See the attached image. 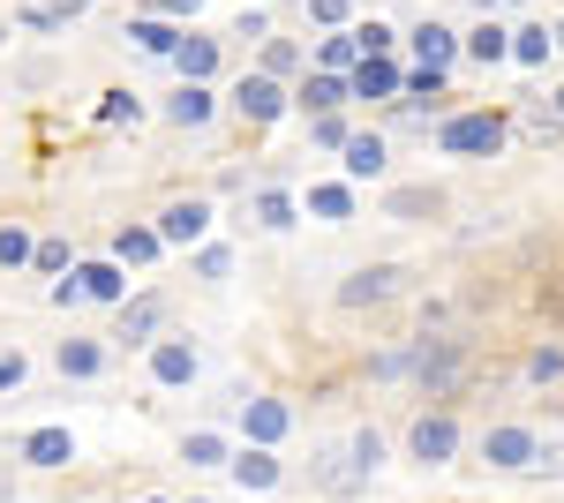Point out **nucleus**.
Listing matches in <instances>:
<instances>
[{"mask_svg": "<svg viewBox=\"0 0 564 503\" xmlns=\"http://www.w3.org/2000/svg\"><path fill=\"white\" fill-rule=\"evenodd\" d=\"M196 338H181V331H166L159 346H151V391H188L196 383Z\"/></svg>", "mask_w": 564, "mask_h": 503, "instance_id": "obj_11", "label": "nucleus"}, {"mask_svg": "<svg viewBox=\"0 0 564 503\" xmlns=\"http://www.w3.org/2000/svg\"><path fill=\"white\" fill-rule=\"evenodd\" d=\"M98 121H106V128H121V121H143V98H135V90H106V106H98Z\"/></svg>", "mask_w": 564, "mask_h": 503, "instance_id": "obj_38", "label": "nucleus"}, {"mask_svg": "<svg viewBox=\"0 0 564 503\" xmlns=\"http://www.w3.org/2000/svg\"><path fill=\"white\" fill-rule=\"evenodd\" d=\"M151 226H159V241H166V249H196V241L212 233V196H174Z\"/></svg>", "mask_w": 564, "mask_h": 503, "instance_id": "obj_10", "label": "nucleus"}, {"mask_svg": "<svg viewBox=\"0 0 564 503\" xmlns=\"http://www.w3.org/2000/svg\"><path fill=\"white\" fill-rule=\"evenodd\" d=\"M23 376H31V361L8 346V353H0V391H23Z\"/></svg>", "mask_w": 564, "mask_h": 503, "instance_id": "obj_42", "label": "nucleus"}, {"mask_svg": "<svg viewBox=\"0 0 564 503\" xmlns=\"http://www.w3.org/2000/svg\"><path fill=\"white\" fill-rule=\"evenodd\" d=\"M257 226L286 233V226H294V196H286V188H257Z\"/></svg>", "mask_w": 564, "mask_h": 503, "instance_id": "obj_32", "label": "nucleus"}, {"mask_svg": "<svg viewBox=\"0 0 564 503\" xmlns=\"http://www.w3.org/2000/svg\"><path fill=\"white\" fill-rule=\"evenodd\" d=\"M0 503H8V481H0Z\"/></svg>", "mask_w": 564, "mask_h": 503, "instance_id": "obj_49", "label": "nucleus"}, {"mask_svg": "<svg viewBox=\"0 0 564 503\" xmlns=\"http://www.w3.org/2000/svg\"><path fill=\"white\" fill-rule=\"evenodd\" d=\"M406 45H414V68H444V76H452V61L467 53V39H459L452 23H436V15H422V23L406 31Z\"/></svg>", "mask_w": 564, "mask_h": 503, "instance_id": "obj_13", "label": "nucleus"}, {"mask_svg": "<svg viewBox=\"0 0 564 503\" xmlns=\"http://www.w3.org/2000/svg\"><path fill=\"white\" fill-rule=\"evenodd\" d=\"M129 39H135V53H159V61H174L181 45H188V31H174L166 15H129Z\"/></svg>", "mask_w": 564, "mask_h": 503, "instance_id": "obj_20", "label": "nucleus"}, {"mask_svg": "<svg viewBox=\"0 0 564 503\" xmlns=\"http://www.w3.org/2000/svg\"><path fill=\"white\" fill-rule=\"evenodd\" d=\"M512 143V121L497 113V106H481V113H444L436 121V151L444 158H497Z\"/></svg>", "mask_w": 564, "mask_h": 503, "instance_id": "obj_2", "label": "nucleus"}, {"mask_svg": "<svg viewBox=\"0 0 564 503\" xmlns=\"http://www.w3.org/2000/svg\"><path fill=\"white\" fill-rule=\"evenodd\" d=\"M218 113V98H212V84H181L174 98H166V121L174 128H204Z\"/></svg>", "mask_w": 564, "mask_h": 503, "instance_id": "obj_24", "label": "nucleus"}, {"mask_svg": "<svg viewBox=\"0 0 564 503\" xmlns=\"http://www.w3.org/2000/svg\"><path fill=\"white\" fill-rule=\"evenodd\" d=\"M226 473H234V489H241V496H271V489L286 481V459H279V451H263V444H241Z\"/></svg>", "mask_w": 564, "mask_h": 503, "instance_id": "obj_12", "label": "nucleus"}, {"mask_svg": "<svg viewBox=\"0 0 564 503\" xmlns=\"http://www.w3.org/2000/svg\"><path fill=\"white\" fill-rule=\"evenodd\" d=\"M459 444H467V428H459L452 406H422V414L406 420V459L414 466H452Z\"/></svg>", "mask_w": 564, "mask_h": 503, "instance_id": "obj_3", "label": "nucleus"}, {"mask_svg": "<svg viewBox=\"0 0 564 503\" xmlns=\"http://www.w3.org/2000/svg\"><path fill=\"white\" fill-rule=\"evenodd\" d=\"M204 0H143V15H166V23H181V15H196Z\"/></svg>", "mask_w": 564, "mask_h": 503, "instance_id": "obj_44", "label": "nucleus"}, {"mask_svg": "<svg viewBox=\"0 0 564 503\" xmlns=\"http://www.w3.org/2000/svg\"><path fill=\"white\" fill-rule=\"evenodd\" d=\"M31 271H39V278H53V286H61V271H76V249H68V241H53V233H45V241H39V255H31Z\"/></svg>", "mask_w": 564, "mask_h": 503, "instance_id": "obj_33", "label": "nucleus"}, {"mask_svg": "<svg viewBox=\"0 0 564 503\" xmlns=\"http://www.w3.org/2000/svg\"><path fill=\"white\" fill-rule=\"evenodd\" d=\"M76 286H84V300H106V308H129V263H113V255H90V263H76Z\"/></svg>", "mask_w": 564, "mask_h": 503, "instance_id": "obj_14", "label": "nucleus"}, {"mask_svg": "<svg viewBox=\"0 0 564 503\" xmlns=\"http://www.w3.org/2000/svg\"><path fill=\"white\" fill-rule=\"evenodd\" d=\"M406 278H414V271H406V263H361V271H354V278H339V308H384V300H399L406 294Z\"/></svg>", "mask_w": 564, "mask_h": 503, "instance_id": "obj_6", "label": "nucleus"}, {"mask_svg": "<svg viewBox=\"0 0 564 503\" xmlns=\"http://www.w3.org/2000/svg\"><path fill=\"white\" fill-rule=\"evenodd\" d=\"M534 308H542V316H550V324L564 331V271H557V278H542V286H534Z\"/></svg>", "mask_w": 564, "mask_h": 503, "instance_id": "obj_40", "label": "nucleus"}, {"mask_svg": "<svg viewBox=\"0 0 564 503\" xmlns=\"http://www.w3.org/2000/svg\"><path fill=\"white\" fill-rule=\"evenodd\" d=\"M234 113L249 128H271V121H286V106H294V90L279 84V76H263V68H249L241 84H234V98H226Z\"/></svg>", "mask_w": 564, "mask_h": 503, "instance_id": "obj_5", "label": "nucleus"}, {"mask_svg": "<svg viewBox=\"0 0 564 503\" xmlns=\"http://www.w3.org/2000/svg\"><path fill=\"white\" fill-rule=\"evenodd\" d=\"M135 503H166V496H135Z\"/></svg>", "mask_w": 564, "mask_h": 503, "instance_id": "obj_48", "label": "nucleus"}, {"mask_svg": "<svg viewBox=\"0 0 564 503\" xmlns=\"http://www.w3.org/2000/svg\"><path fill=\"white\" fill-rule=\"evenodd\" d=\"M0 39H8V23H0Z\"/></svg>", "mask_w": 564, "mask_h": 503, "instance_id": "obj_52", "label": "nucleus"}, {"mask_svg": "<svg viewBox=\"0 0 564 503\" xmlns=\"http://www.w3.org/2000/svg\"><path fill=\"white\" fill-rule=\"evenodd\" d=\"M475 459L489 466V473H527V466L542 459V436L527 428V420H489L475 444Z\"/></svg>", "mask_w": 564, "mask_h": 503, "instance_id": "obj_4", "label": "nucleus"}, {"mask_svg": "<svg viewBox=\"0 0 564 503\" xmlns=\"http://www.w3.org/2000/svg\"><path fill=\"white\" fill-rule=\"evenodd\" d=\"M84 8H90V0H23V8H15V23H23V31H68Z\"/></svg>", "mask_w": 564, "mask_h": 503, "instance_id": "obj_22", "label": "nucleus"}, {"mask_svg": "<svg viewBox=\"0 0 564 503\" xmlns=\"http://www.w3.org/2000/svg\"><path fill=\"white\" fill-rule=\"evenodd\" d=\"M286 436H294V406L286 398H263V391H241V444L279 451Z\"/></svg>", "mask_w": 564, "mask_h": 503, "instance_id": "obj_7", "label": "nucleus"}, {"mask_svg": "<svg viewBox=\"0 0 564 503\" xmlns=\"http://www.w3.org/2000/svg\"><path fill=\"white\" fill-rule=\"evenodd\" d=\"M475 8H497V0H475Z\"/></svg>", "mask_w": 564, "mask_h": 503, "instance_id": "obj_50", "label": "nucleus"}, {"mask_svg": "<svg viewBox=\"0 0 564 503\" xmlns=\"http://www.w3.org/2000/svg\"><path fill=\"white\" fill-rule=\"evenodd\" d=\"M550 39H557V53H564V23H550Z\"/></svg>", "mask_w": 564, "mask_h": 503, "instance_id": "obj_47", "label": "nucleus"}, {"mask_svg": "<svg viewBox=\"0 0 564 503\" xmlns=\"http://www.w3.org/2000/svg\"><path fill=\"white\" fill-rule=\"evenodd\" d=\"M316 68H324V76H354V68H361V39H354V31H332V39L316 45Z\"/></svg>", "mask_w": 564, "mask_h": 503, "instance_id": "obj_26", "label": "nucleus"}, {"mask_svg": "<svg viewBox=\"0 0 564 503\" xmlns=\"http://www.w3.org/2000/svg\"><path fill=\"white\" fill-rule=\"evenodd\" d=\"M467 61H475V68H497V61H512V31H505L497 15H481L475 31H467Z\"/></svg>", "mask_w": 564, "mask_h": 503, "instance_id": "obj_21", "label": "nucleus"}, {"mask_svg": "<svg viewBox=\"0 0 564 503\" xmlns=\"http://www.w3.org/2000/svg\"><path fill=\"white\" fill-rule=\"evenodd\" d=\"M234 451H241V444H234L226 428H188V436H181V466H204V473H212V466H234Z\"/></svg>", "mask_w": 564, "mask_h": 503, "instance_id": "obj_19", "label": "nucleus"}, {"mask_svg": "<svg viewBox=\"0 0 564 503\" xmlns=\"http://www.w3.org/2000/svg\"><path fill=\"white\" fill-rule=\"evenodd\" d=\"M188 503H212V496H188Z\"/></svg>", "mask_w": 564, "mask_h": 503, "instance_id": "obj_51", "label": "nucleus"}, {"mask_svg": "<svg viewBox=\"0 0 564 503\" xmlns=\"http://www.w3.org/2000/svg\"><path fill=\"white\" fill-rule=\"evenodd\" d=\"M422 346V369H414V391L422 406H459L475 391L481 361H475V338H414Z\"/></svg>", "mask_w": 564, "mask_h": 503, "instance_id": "obj_1", "label": "nucleus"}, {"mask_svg": "<svg viewBox=\"0 0 564 503\" xmlns=\"http://www.w3.org/2000/svg\"><path fill=\"white\" fill-rule=\"evenodd\" d=\"M31 255H39V241L23 226H0V271H31Z\"/></svg>", "mask_w": 564, "mask_h": 503, "instance_id": "obj_34", "label": "nucleus"}, {"mask_svg": "<svg viewBox=\"0 0 564 503\" xmlns=\"http://www.w3.org/2000/svg\"><path fill=\"white\" fill-rule=\"evenodd\" d=\"M257 68H263V76H279V84H286V76H308V61H302V45H294V39H263Z\"/></svg>", "mask_w": 564, "mask_h": 503, "instance_id": "obj_30", "label": "nucleus"}, {"mask_svg": "<svg viewBox=\"0 0 564 503\" xmlns=\"http://www.w3.org/2000/svg\"><path fill=\"white\" fill-rule=\"evenodd\" d=\"M527 383H564V346H534L527 353Z\"/></svg>", "mask_w": 564, "mask_h": 503, "instance_id": "obj_37", "label": "nucleus"}, {"mask_svg": "<svg viewBox=\"0 0 564 503\" xmlns=\"http://www.w3.org/2000/svg\"><path fill=\"white\" fill-rule=\"evenodd\" d=\"M384 166H391V151H384V135H369V128L339 151V173H347L354 188H361V181H384Z\"/></svg>", "mask_w": 564, "mask_h": 503, "instance_id": "obj_18", "label": "nucleus"}, {"mask_svg": "<svg viewBox=\"0 0 564 503\" xmlns=\"http://www.w3.org/2000/svg\"><path fill=\"white\" fill-rule=\"evenodd\" d=\"M234 271V255L226 249H196V278H226Z\"/></svg>", "mask_w": 564, "mask_h": 503, "instance_id": "obj_43", "label": "nucleus"}, {"mask_svg": "<svg viewBox=\"0 0 564 503\" xmlns=\"http://www.w3.org/2000/svg\"><path fill=\"white\" fill-rule=\"evenodd\" d=\"M174 68H181V84H212L218 76V39H188L174 53Z\"/></svg>", "mask_w": 564, "mask_h": 503, "instance_id": "obj_27", "label": "nucleus"}, {"mask_svg": "<svg viewBox=\"0 0 564 503\" xmlns=\"http://www.w3.org/2000/svg\"><path fill=\"white\" fill-rule=\"evenodd\" d=\"M347 466H354V481L369 489L377 466H384V428H354V436H347Z\"/></svg>", "mask_w": 564, "mask_h": 503, "instance_id": "obj_25", "label": "nucleus"}, {"mask_svg": "<svg viewBox=\"0 0 564 503\" xmlns=\"http://www.w3.org/2000/svg\"><path fill=\"white\" fill-rule=\"evenodd\" d=\"M308 210H316L324 226H339V218H354V181H324V188H308Z\"/></svg>", "mask_w": 564, "mask_h": 503, "instance_id": "obj_28", "label": "nucleus"}, {"mask_svg": "<svg viewBox=\"0 0 564 503\" xmlns=\"http://www.w3.org/2000/svg\"><path fill=\"white\" fill-rule=\"evenodd\" d=\"M106 361H113V346H106V338H61V346H53V369H61L68 383L106 376Z\"/></svg>", "mask_w": 564, "mask_h": 503, "instance_id": "obj_16", "label": "nucleus"}, {"mask_svg": "<svg viewBox=\"0 0 564 503\" xmlns=\"http://www.w3.org/2000/svg\"><path fill=\"white\" fill-rule=\"evenodd\" d=\"M384 210H391V218H422V210H430V218H436V210H444V196H436V188H391Z\"/></svg>", "mask_w": 564, "mask_h": 503, "instance_id": "obj_31", "label": "nucleus"}, {"mask_svg": "<svg viewBox=\"0 0 564 503\" xmlns=\"http://www.w3.org/2000/svg\"><path fill=\"white\" fill-rule=\"evenodd\" d=\"M15 459L31 466V473H68V466H76V436H68L61 420H39V428H23Z\"/></svg>", "mask_w": 564, "mask_h": 503, "instance_id": "obj_9", "label": "nucleus"}, {"mask_svg": "<svg viewBox=\"0 0 564 503\" xmlns=\"http://www.w3.org/2000/svg\"><path fill=\"white\" fill-rule=\"evenodd\" d=\"M527 473H550V481H564V444H542V459L527 466Z\"/></svg>", "mask_w": 564, "mask_h": 503, "instance_id": "obj_45", "label": "nucleus"}, {"mask_svg": "<svg viewBox=\"0 0 564 503\" xmlns=\"http://www.w3.org/2000/svg\"><path fill=\"white\" fill-rule=\"evenodd\" d=\"M520 135H527V143H557V135H564V121H557V113H527V121H520Z\"/></svg>", "mask_w": 564, "mask_h": 503, "instance_id": "obj_41", "label": "nucleus"}, {"mask_svg": "<svg viewBox=\"0 0 564 503\" xmlns=\"http://www.w3.org/2000/svg\"><path fill=\"white\" fill-rule=\"evenodd\" d=\"M550 53H557V39H550V23H520V31H512V61H520V68H542Z\"/></svg>", "mask_w": 564, "mask_h": 503, "instance_id": "obj_29", "label": "nucleus"}, {"mask_svg": "<svg viewBox=\"0 0 564 503\" xmlns=\"http://www.w3.org/2000/svg\"><path fill=\"white\" fill-rule=\"evenodd\" d=\"M550 98H557V106H550V113H557V121H564V84H557V90H550Z\"/></svg>", "mask_w": 564, "mask_h": 503, "instance_id": "obj_46", "label": "nucleus"}, {"mask_svg": "<svg viewBox=\"0 0 564 503\" xmlns=\"http://www.w3.org/2000/svg\"><path fill=\"white\" fill-rule=\"evenodd\" d=\"M308 143H324V151H347V143H354V128L339 121V113H324V121H308Z\"/></svg>", "mask_w": 564, "mask_h": 503, "instance_id": "obj_39", "label": "nucleus"}, {"mask_svg": "<svg viewBox=\"0 0 564 503\" xmlns=\"http://www.w3.org/2000/svg\"><path fill=\"white\" fill-rule=\"evenodd\" d=\"M294 106H302L308 121H324V113L354 106V84H347V76H324V68H308L302 84H294Z\"/></svg>", "mask_w": 564, "mask_h": 503, "instance_id": "obj_15", "label": "nucleus"}, {"mask_svg": "<svg viewBox=\"0 0 564 503\" xmlns=\"http://www.w3.org/2000/svg\"><path fill=\"white\" fill-rule=\"evenodd\" d=\"M166 255V241H159V226H121L113 233V263H129V271H143V263H159Z\"/></svg>", "mask_w": 564, "mask_h": 503, "instance_id": "obj_23", "label": "nucleus"}, {"mask_svg": "<svg viewBox=\"0 0 564 503\" xmlns=\"http://www.w3.org/2000/svg\"><path fill=\"white\" fill-rule=\"evenodd\" d=\"M354 39H361V61H391V45H399V31L369 15V23H354Z\"/></svg>", "mask_w": 564, "mask_h": 503, "instance_id": "obj_35", "label": "nucleus"}, {"mask_svg": "<svg viewBox=\"0 0 564 503\" xmlns=\"http://www.w3.org/2000/svg\"><path fill=\"white\" fill-rule=\"evenodd\" d=\"M159 338H166V300L159 294H135L129 308L113 316V346H121V353H151Z\"/></svg>", "mask_w": 564, "mask_h": 503, "instance_id": "obj_8", "label": "nucleus"}, {"mask_svg": "<svg viewBox=\"0 0 564 503\" xmlns=\"http://www.w3.org/2000/svg\"><path fill=\"white\" fill-rule=\"evenodd\" d=\"M302 15L324 31H354V0H302Z\"/></svg>", "mask_w": 564, "mask_h": 503, "instance_id": "obj_36", "label": "nucleus"}, {"mask_svg": "<svg viewBox=\"0 0 564 503\" xmlns=\"http://www.w3.org/2000/svg\"><path fill=\"white\" fill-rule=\"evenodd\" d=\"M347 84H354V98H369V106H399V90H406V68H399V61H361Z\"/></svg>", "mask_w": 564, "mask_h": 503, "instance_id": "obj_17", "label": "nucleus"}]
</instances>
